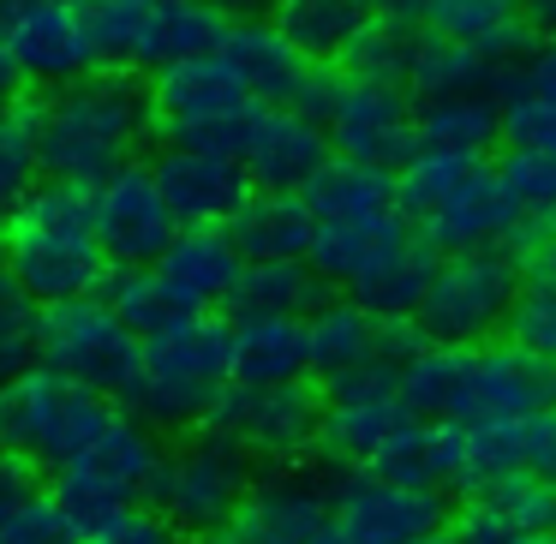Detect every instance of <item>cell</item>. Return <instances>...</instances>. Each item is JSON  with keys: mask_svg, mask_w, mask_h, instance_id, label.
<instances>
[{"mask_svg": "<svg viewBox=\"0 0 556 544\" xmlns=\"http://www.w3.org/2000/svg\"><path fill=\"white\" fill-rule=\"evenodd\" d=\"M425 30L413 25H389V18H371L365 37L341 54V73L359 78V85H383V90H413V66H419Z\"/></svg>", "mask_w": 556, "mask_h": 544, "instance_id": "obj_34", "label": "cell"}, {"mask_svg": "<svg viewBox=\"0 0 556 544\" xmlns=\"http://www.w3.org/2000/svg\"><path fill=\"white\" fill-rule=\"evenodd\" d=\"M204 544H257V539H245V532L228 527V532H216V539H204Z\"/></svg>", "mask_w": 556, "mask_h": 544, "instance_id": "obj_56", "label": "cell"}, {"mask_svg": "<svg viewBox=\"0 0 556 544\" xmlns=\"http://www.w3.org/2000/svg\"><path fill=\"white\" fill-rule=\"evenodd\" d=\"M78 544H186V532L168 527L156 508H132V515H121L114 527L90 532V539H78Z\"/></svg>", "mask_w": 556, "mask_h": 544, "instance_id": "obj_45", "label": "cell"}, {"mask_svg": "<svg viewBox=\"0 0 556 544\" xmlns=\"http://www.w3.org/2000/svg\"><path fill=\"white\" fill-rule=\"evenodd\" d=\"M503 544H556V532H515V539H503Z\"/></svg>", "mask_w": 556, "mask_h": 544, "instance_id": "obj_55", "label": "cell"}, {"mask_svg": "<svg viewBox=\"0 0 556 544\" xmlns=\"http://www.w3.org/2000/svg\"><path fill=\"white\" fill-rule=\"evenodd\" d=\"M42 186V168H37V114H13V121H0V228L25 204L30 192Z\"/></svg>", "mask_w": 556, "mask_h": 544, "instance_id": "obj_40", "label": "cell"}, {"mask_svg": "<svg viewBox=\"0 0 556 544\" xmlns=\"http://www.w3.org/2000/svg\"><path fill=\"white\" fill-rule=\"evenodd\" d=\"M37 114V168L42 180L85 186L97 192L102 180L138 162L144 138L156 132V109L138 73H109L97 66L90 78L54 90V97L30 102Z\"/></svg>", "mask_w": 556, "mask_h": 544, "instance_id": "obj_1", "label": "cell"}, {"mask_svg": "<svg viewBox=\"0 0 556 544\" xmlns=\"http://www.w3.org/2000/svg\"><path fill=\"white\" fill-rule=\"evenodd\" d=\"M329 150L341 162H359L377 174H401L419 156V102L407 90H383V85H359L341 73V97L329 114Z\"/></svg>", "mask_w": 556, "mask_h": 544, "instance_id": "obj_11", "label": "cell"}, {"mask_svg": "<svg viewBox=\"0 0 556 544\" xmlns=\"http://www.w3.org/2000/svg\"><path fill=\"white\" fill-rule=\"evenodd\" d=\"M448 496L431 484H401L383 472L341 467L336 484V527L317 544H425L448 527Z\"/></svg>", "mask_w": 556, "mask_h": 544, "instance_id": "obj_9", "label": "cell"}, {"mask_svg": "<svg viewBox=\"0 0 556 544\" xmlns=\"http://www.w3.org/2000/svg\"><path fill=\"white\" fill-rule=\"evenodd\" d=\"M329 162H336V150H329L324 126H312L293 109H257L240 168L252 180V192H305Z\"/></svg>", "mask_w": 556, "mask_h": 544, "instance_id": "obj_18", "label": "cell"}, {"mask_svg": "<svg viewBox=\"0 0 556 544\" xmlns=\"http://www.w3.org/2000/svg\"><path fill=\"white\" fill-rule=\"evenodd\" d=\"M527 276H551V281H556V222L539 233V240H532V252H527Z\"/></svg>", "mask_w": 556, "mask_h": 544, "instance_id": "obj_51", "label": "cell"}, {"mask_svg": "<svg viewBox=\"0 0 556 544\" xmlns=\"http://www.w3.org/2000/svg\"><path fill=\"white\" fill-rule=\"evenodd\" d=\"M162 460H168V443H162L144 419L114 407V419L97 431V443H90L73 467L54 472V496H61V508L73 515L78 539H90V532L114 527L121 515H132L138 503H150Z\"/></svg>", "mask_w": 556, "mask_h": 544, "instance_id": "obj_4", "label": "cell"}, {"mask_svg": "<svg viewBox=\"0 0 556 544\" xmlns=\"http://www.w3.org/2000/svg\"><path fill=\"white\" fill-rule=\"evenodd\" d=\"M520 281H527V252H467V257H437V276L419 305V336L437 347H484L508 324Z\"/></svg>", "mask_w": 556, "mask_h": 544, "instance_id": "obj_7", "label": "cell"}, {"mask_svg": "<svg viewBox=\"0 0 556 544\" xmlns=\"http://www.w3.org/2000/svg\"><path fill=\"white\" fill-rule=\"evenodd\" d=\"M0 544H78V527L54 491H30L13 515L0 520Z\"/></svg>", "mask_w": 556, "mask_h": 544, "instance_id": "obj_43", "label": "cell"}, {"mask_svg": "<svg viewBox=\"0 0 556 544\" xmlns=\"http://www.w3.org/2000/svg\"><path fill=\"white\" fill-rule=\"evenodd\" d=\"M324 383L300 377V383H276V389H245V383H222L210 401V431H228L252 448L264 467H293L312 448H324Z\"/></svg>", "mask_w": 556, "mask_h": 544, "instance_id": "obj_8", "label": "cell"}, {"mask_svg": "<svg viewBox=\"0 0 556 544\" xmlns=\"http://www.w3.org/2000/svg\"><path fill=\"white\" fill-rule=\"evenodd\" d=\"M425 544H467V539H460L455 527H443V532H431V539H425Z\"/></svg>", "mask_w": 556, "mask_h": 544, "instance_id": "obj_57", "label": "cell"}, {"mask_svg": "<svg viewBox=\"0 0 556 544\" xmlns=\"http://www.w3.org/2000/svg\"><path fill=\"white\" fill-rule=\"evenodd\" d=\"M425 30L460 42V49H472V54H484L496 73H520V66L532 61V49L544 42L539 30L527 25L520 0H437V13H431Z\"/></svg>", "mask_w": 556, "mask_h": 544, "instance_id": "obj_21", "label": "cell"}, {"mask_svg": "<svg viewBox=\"0 0 556 544\" xmlns=\"http://www.w3.org/2000/svg\"><path fill=\"white\" fill-rule=\"evenodd\" d=\"M114 419V401L90 395V389L54 377L49 365H30L25 377L0 389V443L18 460L61 472L97 443V431Z\"/></svg>", "mask_w": 556, "mask_h": 544, "instance_id": "obj_5", "label": "cell"}, {"mask_svg": "<svg viewBox=\"0 0 556 544\" xmlns=\"http://www.w3.org/2000/svg\"><path fill=\"white\" fill-rule=\"evenodd\" d=\"M30 365H37V347H0V389L13 383V377H25Z\"/></svg>", "mask_w": 556, "mask_h": 544, "instance_id": "obj_53", "label": "cell"}, {"mask_svg": "<svg viewBox=\"0 0 556 544\" xmlns=\"http://www.w3.org/2000/svg\"><path fill=\"white\" fill-rule=\"evenodd\" d=\"M228 240L240 245L245 264H312L317 216L300 192H252L228 222Z\"/></svg>", "mask_w": 556, "mask_h": 544, "instance_id": "obj_23", "label": "cell"}, {"mask_svg": "<svg viewBox=\"0 0 556 544\" xmlns=\"http://www.w3.org/2000/svg\"><path fill=\"white\" fill-rule=\"evenodd\" d=\"M210 7H222L228 18H257V13H269V0H210Z\"/></svg>", "mask_w": 556, "mask_h": 544, "instance_id": "obj_54", "label": "cell"}, {"mask_svg": "<svg viewBox=\"0 0 556 544\" xmlns=\"http://www.w3.org/2000/svg\"><path fill=\"white\" fill-rule=\"evenodd\" d=\"M156 7L162 0H85V25L97 42V61L109 73H144L156 49Z\"/></svg>", "mask_w": 556, "mask_h": 544, "instance_id": "obj_31", "label": "cell"}, {"mask_svg": "<svg viewBox=\"0 0 556 544\" xmlns=\"http://www.w3.org/2000/svg\"><path fill=\"white\" fill-rule=\"evenodd\" d=\"M269 25L293 42L312 66H336L371 25V0H269Z\"/></svg>", "mask_w": 556, "mask_h": 544, "instance_id": "obj_27", "label": "cell"}, {"mask_svg": "<svg viewBox=\"0 0 556 544\" xmlns=\"http://www.w3.org/2000/svg\"><path fill=\"white\" fill-rule=\"evenodd\" d=\"M30 491H37V484H30V467H25L18 455H7V460H0V520L13 515V508L25 503Z\"/></svg>", "mask_w": 556, "mask_h": 544, "instance_id": "obj_48", "label": "cell"}, {"mask_svg": "<svg viewBox=\"0 0 556 544\" xmlns=\"http://www.w3.org/2000/svg\"><path fill=\"white\" fill-rule=\"evenodd\" d=\"M336 460H293V467H269L257 491L245 496L233 532L257 544H317L336 527Z\"/></svg>", "mask_w": 556, "mask_h": 544, "instance_id": "obj_13", "label": "cell"}, {"mask_svg": "<svg viewBox=\"0 0 556 544\" xmlns=\"http://www.w3.org/2000/svg\"><path fill=\"white\" fill-rule=\"evenodd\" d=\"M97 300L109 305V312L121 317V324L132 329L138 341H150V336H162L168 324L192 317V312H180V305L168 300V288L156 281V269H114V276L102 281V293H97Z\"/></svg>", "mask_w": 556, "mask_h": 544, "instance_id": "obj_38", "label": "cell"}, {"mask_svg": "<svg viewBox=\"0 0 556 544\" xmlns=\"http://www.w3.org/2000/svg\"><path fill=\"white\" fill-rule=\"evenodd\" d=\"M520 90H532V97H544V102H556V42H539L532 49V61L520 66Z\"/></svg>", "mask_w": 556, "mask_h": 544, "instance_id": "obj_47", "label": "cell"}, {"mask_svg": "<svg viewBox=\"0 0 556 544\" xmlns=\"http://www.w3.org/2000/svg\"><path fill=\"white\" fill-rule=\"evenodd\" d=\"M264 479V460L228 431H186L180 443L168 448L156 472V491H150V508H156L168 527H180L186 539H216L240 520L245 496Z\"/></svg>", "mask_w": 556, "mask_h": 544, "instance_id": "obj_3", "label": "cell"}, {"mask_svg": "<svg viewBox=\"0 0 556 544\" xmlns=\"http://www.w3.org/2000/svg\"><path fill=\"white\" fill-rule=\"evenodd\" d=\"M551 407V365L520 353L515 341L467 347V377L448 425H520Z\"/></svg>", "mask_w": 556, "mask_h": 544, "instance_id": "obj_14", "label": "cell"}, {"mask_svg": "<svg viewBox=\"0 0 556 544\" xmlns=\"http://www.w3.org/2000/svg\"><path fill=\"white\" fill-rule=\"evenodd\" d=\"M144 371L192 389V395H216L222 383H233V317L192 312L168 324L162 336L144 341Z\"/></svg>", "mask_w": 556, "mask_h": 544, "instance_id": "obj_19", "label": "cell"}, {"mask_svg": "<svg viewBox=\"0 0 556 544\" xmlns=\"http://www.w3.org/2000/svg\"><path fill=\"white\" fill-rule=\"evenodd\" d=\"M150 174H156L180 228H228L252 198V180H245L240 162L210 156V150H192V144H162L150 156Z\"/></svg>", "mask_w": 556, "mask_h": 544, "instance_id": "obj_16", "label": "cell"}, {"mask_svg": "<svg viewBox=\"0 0 556 544\" xmlns=\"http://www.w3.org/2000/svg\"><path fill=\"white\" fill-rule=\"evenodd\" d=\"M90 216H97V240L114 269H156L162 252L180 240V222H174L150 162H126L114 180H102L90 192Z\"/></svg>", "mask_w": 556, "mask_h": 544, "instance_id": "obj_12", "label": "cell"}, {"mask_svg": "<svg viewBox=\"0 0 556 544\" xmlns=\"http://www.w3.org/2000/svg\"><path fill=\"white\" fill-rule=\"evenodd\" d=\"M13 114H25V73L0 42V121H13Z\"/></svg>", "mask_w": 556, "mask_h": 544, "instance_id": "obj_49", "label": "cell"}, {"mask_svg": "<svg viewBox=\"0 0 556 544\" xmlns=\"http://www.w3.org/2000/svg\"><path fill=\"white\" fill-rule=\"evenodd\" d=\"M222 61L233 66V78L245 85V97H252L257 109H293L300 85L312 78V61L281 37L264 13H257V18H233L228 42H222Z\"/></svg>", "mask_w": 556, "mask_h": 544, "instance_id": "obj_22", "label": "cell"}, {"mask_svg": "<svg viewBox=\"0 0 556 544\" xmlns=\"http://www.w3.org/2000/svg\"><path fill=\"white\" fill-rule=\"evenodd\" d=\"M460 377H467V347H437V341H425L395 371L401 407L425 425H448L455 419V401H460Z\"/></svg>", "mask_w": 556, "mask_h": 544, "instance_id": "obj_32", "label": "cell"}, {"mask_svg": "<svg viewBox=\"0 0 556 544\" xmlns=\"http://www.w3.org/2000/svg\"><path fill=\"white\" fill-rule=\"evenodd\" d=\"M484 162H472V156H448V150H419V156L407 162V168L395 174V192H401V216L407 222H431L437 210L448 204V198L460 192V186L479 174Z\"/></svg>", "mask_w": 556, "mask_h": 544, "instance_id": "obj_37", "label": "cell"}, {"mask_svg": "<svg viewBox=\"0 0 556 544\" xmlns=\"http://www.w3.org/2000/svg\"><path fill=\"white\" fill-rule=\"evenodd\" d=\"M551 407H556V365H551Z\"/></svg>", "mask_w": 556, "mask_h": 544, "instance_id": "obj_58", "label": "cell"}, {"mask_svg": "<svg viewBox=\"0 0 556 544\" xmlns=\"http://www.w3.org/2000/svg\"><path fill=\"white\" fill-rule=\"evenodd\" d=\"M419 240L431 245V252H443V257L503 252V245H515V252H532L539 228H532V222L515 210V198L503 192V180H496V162H484V168L472 174V180L460 186V192L448 198V204L419 228Z\"/></svg>", "mask_w": 556, "mask_h": 544, "instance_id": "obj_15", "label": "cell"}, {"mask_svg": "<svg viewBox=\"0 0 556 544\" xmlns=\"http://www.w3.org/2000/svg\"><path fill=\"white\" fill-rule=\"evenodd\" d=\"M7 455H13V448H7V443H0V460H7Z\"/></svg>", "mask_w": 556, "mask_h": 544, "instance_id": "obj_59", "label": "cell"}, {"mask_svg": "<svg viewBox=\"0 0 556 544\" xmlns=\"http://www.w3.org/2000/svg\"><path fill=\"white\" fill-rule=\"evenodd\" d=\"M312 377L305 317H233V383L276 389Z\"/></svg>", "mask_w": 556, "mask_h": 544, "instance_id": "obj_24", "label": "cell"}, {"mask_svg": "<svg viewBox=\"0 0 556 544\" xmlns=\"http://www.w3.org/2000/svg\"><path fill=\"white\" fill-rule=\"evenodd\" d=\"M377 329H383V324H377V317L365 312L359 300L336 293L324 312L305 317V341H312V377H317V383H336V377L371 365V359H377Z\"/></svg>", "mask_w": 556, "mask_h": 544, "instance_id": "obj_29", "label": "cell"}, {"mask_svg": "<svg viewBox=\"0 0 556 544\" xmlns=\"http://www.w3.org/2000/svg\"><path fill=\"white\" fill-rule=\"evenodd\" d=\"M0 269L49 312L66 300H90L102 281L114 276L109 252L97 240V216H90L85 186L42 180L25 204L0 228Z\"/></svg>", "mask_w": 556, "mask_h": 544, "instance_id": "obj_2", "label": "cell"}, {"mask_svg": "<svg viewBox=\"0 0 556 544\" xmlns=\"http://www.w3.org/2000/svg\"><path fill=\"white\" fill-rule=\"evenodd\" d=\"M496 180L515 198V210L532 222V228H551L556 222V156H539V150H508L496 156Z\"/></svg>", "mask_w": 556, "mask_h": 544, "instance_id": "obj_39", "label": "cell"}, {"mask_svg": "<svg viewBox=\"0 0 556 544\" xmlns=\"http://www.w3.org/2000/svg\"><path fill=\"white\" fill-rule=\"evenodd\" d=\"M520 13H527V25L539 30L544 42H556V0H520Z\"/></svg>", "mask_w": 556, "mask_h": 544, "instance_id": "obj_52", "label": "cell"}, {"mask_svg": "<svg viewBox=\"0 0 556 544\" xmlns=\"http://www.w3.org/2000/svg\"><path fill=\"white\" fill-rule=\"evenodd\" d=\"M0 42L18 61L25 85H42L49 97L102 66L85 25V0H13L0 18Z\"/></svg>", "mask_w": 556, "mask_h": 544, "instance_id": "obj_10", "label": "cell"}, {"mask_svg": "<svg viewBox=\"0 0 556 544\" xmlns=\"http://www.w3.org/2000/svg\"><path fill=\"white\" fill-rule=\"evenodd\" d=\"M496 66L484 54L460 49L448 37H431L425 30V49H419V66H413V102H443V97H496Z\"/></svg>", "mask_w": 556, "mask_h": 544, "instance_id": "obj_33", "label": "cell"}, {"mask_svg": "<svg viewBox=\"0 0 556 544\" xmlns=\"http://www.w3.org/2000/svg\"><path fill=\"white\" fill-rule=\"evenodd\" d=\"M37 365H49L54 377H66V383L126 407L132 389L144 383V341L90 293V300H66V305H49V312H42Z\"/></svg>", "mask_w": 556, "mask_h": 544, "instance_id": "obj_6", "label": "cell"}, {"mask_svg": "<svg viewBox=\"0 0 556 544\" xmlns=\"http://www.w3.org/2000/svg\"><path fill=\"white\" fill-rule=\"evenodd\" d=\"M37 324L42 305L0 269V347H37Z\"/></svg>", "mask_w": 556, "mask_h": 544, "instance_id": "obj_44", "label": "cell"}, {"mask_svg": "<svg viewBox=\"0 0 556 544\" xmlns=\"http://www.w3.org/2000/svg\"><path fill=\"white\" fill-rule=\"evenodd\" d=\"M431 276H437V252L425 240H413L395 264H383L359 293H348V300H359L377 324H413V317H419V305H425Z\"/></svg>", "mask_w": 556, "mask_h": 544, "instance_id": "obj_35", "label": "cell"}, {"mask_svg": "<svg viewBox=\"0 0 556 544\" xmlns=\"http://www.w3.org/2000/svg\"><path fill=\"white\" fill-rule=\"evenodd\" d=\"M245 257L228 240V228H180V240L162 252L156 281L180 312H228L233 281H240Z\"/></svg>", "mask_w": 556, "mask_h": 544, "instance_id": "obj_20", "label": "cell"}, {"mask_svg": "<svg viewBox=\"0 0 556 544\" xmlns=\"http://www.w3.org/2000/svg\"><path fill=\"white\" fill-rule=\"evenodd\" d=\"M496 144H503V102L496 97L419 102V150H448V156L484 162Z\"/></svg>", "mask_w": 556, "mask_h": 544, "instance_id": "obj_30", "label": "cell"}, {"mask_svg": "<svg viewBox=\"0 0 556 544\" xmlns=\"http://www.w3.org/2000/svg\"><path fill=\"white\" fill-rule=\"evenodd\" d=\"M419 233L407 228V216L395 222H365V228H317V245H312V269L341 293H359L365 281L377 276L383 264H395Z\"/></svg>", "mask_w": 556, "mask_h": 544, "instance_id": "obj_25", "label": "cell"}, {"mask_svg": "<svg viewBox=\"0 0 556 544\" xmlns=\"http://www.w3.org/2000/svg\"><path fill=\"white\" fill-rule=\"evenodd\" d=\"M144 90H150V109H156V126L168 138L198 132V126H216V121H233V114L257 109L222 54H198V61L156 66V73L144 78Z\"/></svg>", "mask_w": 556, "mask_h": 544, "instance_id": "obj_17", "label": "cell"}, {"mask_svg": "<svg viewBox=\"0 0 556 544\" xmlns=\"http://www.w3.org/2000/svg\"><path fill=\"white\" fill-rule=\"evenodd\" d=\"M520 467H527L532 479H551L556 484V407L520 419Z\"/></svg>", "mask_w": 556, "mask_h": 544, "instance_id": "obj_46", "label": "cell"}, {"mask_svg": "<svg viewBox=\"0 0 556 544\" xmlns=\"http://www.w3.org/2000/svg\"><path fill=\"white\" fill-rule=\"evenodd\" d=\"M300 198L312 204L317 228H365V222H395L401 216L395 174L359 168V162H341V156L329 162Z\"/></svg>", "mask_w": 556, "mask_h": 544, "instance_id": "obj_26", "label": "cell"}, {"mask_svg": "<svg viewBox=\"0 0 556 544\" xmlns=\"http://www.w3.org/2000/svg\"><path fill=\"white\" fill-rule=\"evenodd\" d=\"M371 13H377V18H389V25H413V30H425V25H431V13H437V0H371Z\"/></svg>", "mask_w": 556, "mask_h": 544, "instance_id": "obj_50", "label": "cell"}, {"mask_svg": "<svg viewBox=\"0 0 556 544\" xmlns=\"http://www.w3.org/2000/svg\"><path fill=\"white\" fill-rule=\"evenodd\" d=\"M336 300L312 264H245L233 281L228 317H312Z\"/></svg>", "mask_w": 556, "mask_h": 544, "instance_id": "obj_28", "label": "cell"}, {"mask_svg": "<svg viewBox=\"0 0 556 544\" xmlns=\"http://www.w3.org/2000/svg\"><path fill=\"white\" fill-rule=\"evenodd\" d=\"M228 30H233V18L222 13V7H210V0H162V7H156V49H150V61L168 66V61L222 54ZM156 66H150V73H156Z\"/></svg>", "mask_w": 556, "mask_h": 544, "instance_id": "obj_36", "label": "cell"}, {"mask_svg": "<svg viewBox=\"0 0 556 544\" xmlns=\"http://www.w3.org/2000/svg\"><path fill=\"white\" fill-rule=\"evenodd\" d=\"M496 102H503V144L508 150H539V156H556V102L520 90L515 73L496 78Z\"/></svg>", "mask_w": 556, "mask_h": 544, "instance_id": "obj_42", "label": "cell"}, {"mask_svg": "<svg viewBox=\"0 0 556 544\" xmlns=\"http://www.w3.org/2000/svg\"><path fill=\"white\" fill-rule=\"evenodd\" d=\"M503 341H515L520 353L556 365V281L551 276H527L508 305V324H503Z\"/></svg>", "mask_w": 556, "mask_h": 544, "instance_id": "obj_41", "label": "cell"}]
</instances>
